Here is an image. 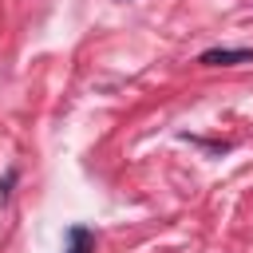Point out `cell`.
Segmentation results:
<instances>
[{
    "label": "cell",
    "instance_id": "cell-1",
    "mask_svg": "<svg viewBox=\"0 0 253 253\" xmlns=\"http://www.w3.org/2000/svg\"><path fill=\"white\" fill-rule=\"evenodd\" d=\"M202 67H233V63H253V47H206L198 55Z\"/></svg>",
    "mask_w": 253,
    "mask_h": 253
},
{
    "label": "cell",
    "instance_id": "cell-2",
    "mask_svg": "<svg viewBox=\"0 0 253 253\" xmlns=\"http://www.w3.org/2000/svg\"><path fill=\"white\" fill-rule=\"evenodd\" d=\"M63 253H95V229L87 225H67V249Z\"/></svg>",
    "mask_w": 253,
    "mask_h": 253
},
{
    "label": "cell",
    "instance_id": "cell-3",
    "mask_svg": "<svg viewBox=\"0 0 253 253\" xmlns=\"http://www.w3.org/2000/svg\"><path fill=\"white\" fill-rule=\"evenodd\" d=\"M16 178H20L16 170H8V174L0 178V198H8V194H12V182H16Z\"/></svg>",
    "mask_w": 253,
    "mask_h": 253
}]
</instances>
